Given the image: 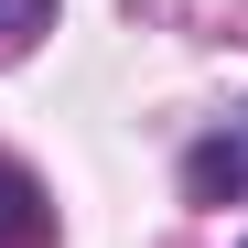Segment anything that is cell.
Masks as SVG:
<instances>
[{
    "mask_svg": "<svg viewBox=\"0 0 248 248\" xmlns=\"http://www.w3.org/2000/svg\"><path fill=\"white\" fill-rule=\"evenodd\" d=\"M44 22H54V0H0V44H32Z\"/></svg>",
    "mask_w": 248,
    "mask_h": 248,
    "instance_id": "cell-3",
    "label": "cell"
},
{
    "mask_svg": "<svg viewBox=\"0 0 248 248\" xmlns=\"http://www.w3.org/2000/svg\"><path fill=\"white\" fill-rule=\"evenodd\" d=\"M184 173H194V194H237V173H248V162H237V140H205Z\"/></svg>",
    "mask_w": 248,
    "mask_h": 248,
    "instance_id": "cell-2",
    "label": "cell"
},
{
    "mask_svg": "<svg viewBox=\"0 0 248 248\" xmlns=\"http://www.w3.org/2000/svg\"><path fill=\"white\" fill-rule=\"evenodd\" d=\"M0 248H54V205L22 162H0Z\"/></svg>",
    "mask_w": 248,
    "mask_h": 248,
    "instance_id": "cell-1",
    "label": "cell"
}]
</instances>
